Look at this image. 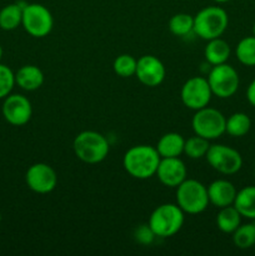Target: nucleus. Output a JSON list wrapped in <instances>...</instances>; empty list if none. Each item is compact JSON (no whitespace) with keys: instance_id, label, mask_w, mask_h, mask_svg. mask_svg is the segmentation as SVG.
<instances>
[{"instance_id":"nucleus-1","label":"nucleus","mask_w":255,"mask_h":256,"mask_svg":"<svg viewBox=\"0 0 255 256\" xmlns=\"http://www.w3.org/2000/svg\"><path fill=\"white\" fill-rule=\"evenodd\" d=\"M162 156L152 145L132 146L122 158V166L130 176L139 180L149 179L156 174Z\"/></svg>"},{"instance_id":"nucleus-2","label":"nucleus","mask_w":255,"mask_h":256,"mask_svg":"<svg viewBox=\"0 0 255 256\" xmlns=\"http://www.w3.org/2000/svg\"><path fill=\"white\" fill-rule=\"evenodd\" d=\"M72 149L79 160L86 164H99L109 154V142L106 138L98 132L85 130L75 136Z\"/></svg>"},{"instance_id":"nucleus-3","label":"nucleus","mask_w":255,"mask_h":256,"mask_svg":"<svg viewBox=\"0 0 255 256\" xmlns=\"http://www.w3.org/2000/svg\"><path fill=\"white\" fill-rule=\"evenodd\" d=\"M148 224L158 238L174 236L184 225V212L178 204H162L152 212Z\"/></svg>"},{"instance_id":"nucleus-4","label":"nucleus","mask_w":255,"mask_h":256,"mask_svg":"<svg viewBox=\"0 0 255 256\" xmlns=\"http://www.w3.org/2000/svg\"><path fill=\"white\" fill-rule=\"evenodd\" d=\"M229 16L222 8L206 6L194 16V32L202 40L220 38L226 30Z\"/></svg>"},{"instance_id":"nucleus-5","label":"nucleus","mask_w":255,"mask_h":256,"mask_svg":"<svg viewBox=\"0 0 255 256\" xmlns=\"http://www.w3.org/2000/svg\"><path fill=\"white\" fill-rule=\"evenodd\" d=\"M176 204L182 212L190 215L205 212L210 204L208 188L195 179H185L176 188Z\"/></svg>"},{"instance_id":"nucleus-6","label":"nucleus","mask_w":255,"mask_h":256,"mask_svg":"<svg viewBox=\"0 0 255 256\" xmlns=\"http://www.w3.org/2000/svg\"><path fill=\"white\" fill-rule=\"evenodd\" d=\"M225 124L226 118L222 115V112L209 106L196 110L192 120L195 135L208 140H214L222 136L225 132Z\"/></svg>"},{"instance_id":"nucleus-7","label":"nucleus","mask_w":255,"mask_h":256,"mask_svg":"<svg viewBox=\"0 0 255 256\" xmlns=\"http://www.w3.org/2000/svg\"><path fill=\"white\" fill-rule=\"evenodd\" d=\"M22 28L34 38H44L52 32L54 19L46 6L42 4H25L22 9Z\"/></svg>"},{"instance_id":"nucleus-8","label":"nucleus","mask_w":255,"mask_h":256,"mask_svg":"<svg viewBox=\"0 0 255 256\" xmlns=\"http://www.w3.org/2000/svg\"><path fill=\"white\" fill-rule=\"evenodd\" d=\"M208 82L212 95L220 99H228L238 92L240 80L236 70L232 65L224 62L212 68L208 75Z\"/></svg>"},{"instance_id":"nucleus-9","label":"nucleus","mask_w":255,"mask_h":256,"mask_svg":"<svg viewBox=\"0 0 255 256\" xmlns=\"http://www.w3.org/2000/svg\"><path fill=\"white\" fill-rule=\"evenodd\" d=\"M205 158L212 169L224 175L236 174L242 166V158L240 152L228 145H210Z\"/></svg>"},{"instance_id":"nucleus-10","label":"nucleus","mask_w":255,"mask_h":256,"mask_svg":"<svg viewBox=\"0 0 255 256\" xmlns=\"http://www.w3.org/2000/svg\"><path fill=\"white\" fill-rule=\"evenodd\" d=\"M180 96H182V104L188 109L196 112L209 105L212 92L208 79L202 76H192L184 82Z\"/></svg>"},{"instance_id":"nucleus-11","label":"nucleus","mask_w":255,"mask_h":256,"mask_svg":"<svg viewBox=\"0 0 255 256\" xmlns=\"http://www.w3.org/2000/svg\"><path fill=\"white\" fill-rule=\"evenodd\" d=\"M28 188L36 194H49L56 188L58 175L55 170L45 162H36L25 174Z\"/></svg>"},{"instance_id":"nucleus-12","label":"nucleus","mask_w":255,"mask_h":256,"mask_svg":"<svg viewBox=\"0 0 255 256\" xmlns=\"http://www.w3.org/2000/svg\"><path fill=\"white\" fill-rule=\"evenodd\" d=\"M2 112L9 124L14 126H22L32 119V102L22 94H9L2 102Z\"/></svg>"},{"instance_id":"nucleus-13","label":"nucleus","mask_w":255,"mask_h":256,"mask_svg":"<svg viewBox=\"0 0 255 256\" xmlns=\"http://www.w3.org/2000/svg\"><path fill=\"white\" fill-rule=\"evenodd\" d=\"M165 75L166 70L164 64L154 55H144L138 59L135 76L145 86H159L164 82Z\"/></svg>"},{"instance_id":"nucleus-14","label":"nucleus","mask_w":255,"mask_h":256,"mask_svg":"<svg viewBox=\"0 0 255 256\" xmlns=\"http://www.w3.org/2000/svg\"><path fill=\"white\" fill-rule=\"evenodd\" d=\"M155 175L165 186L178 188L186 179L188 170L179 158H162Z\"/></svg>"},{"instance_id":"nucleus-15","label":"nucleus","mask_w":255,"mask_h":256,"mask_svg":"<svg viewBox=\"0 0 255 256\" xmlns=\"http://www.w3.org/2000/svg\"><path fill=\"white\" fill-rule=\"evenodd\" d=\"M236 192L234 184L224 179L215 180L208 186L209 202L219 209L234 204Z\"/></svg>"},{"instance_id":"nucleus-16","label":"nucleus","mask_w":255,"mask_h":256,"mask_svg":"<svg viewBox=\"0 0 255 256\" xmlns=\"http://www.w3.org/2000/svg\"><path fill=\"white\" fill-rule=\"evenodd\" d=\"M15 84L22 90L34 92L44 84V74L35 65H24L15 72Z\"/></svg>"},{"instance_id":"nucleus-17","label":"nucleus","mask_w":255,"mask_h":256,"mask_svg":"<svg viewBox=\"0 0 255 256\" xmlns=\"http://www.w3.org/2000/svg\"><path fill=\"white\" fill-rule=\"evenodd\" d=\"M185 139L178 132H166L158 142V152L162 158H179L184 152Z\"/></svg>"},{"instance_id":"nucleus-18","label":"nucleus","mask_w":255,"mask_h":256,"mask_svg":"<svg viewBox=\"0 0 255 256\" xmlns=\"http://www.w3.org/2000/svg\"><path fill=\"white\" fill-rule=\"evenodd\" d=\"M230 45L222 38L208 40V44L204 50V56L210 65L224 64L230 56Z\"/></svg>"},{"instance_id":"nucleus-19","label":"nucleus","mask_w":255,"mask_h":256,"mask_svg":"<svg viewBox=\"0 0 255 256\" xmlns=\"http://www.w3.org/2000/svg\"><path fill=\"white\" fill-rule=\"evenodd\" d=\"M232 205L242 218L255 220V186H245L239 190Z\"/></svg>"},{"instance_id":"nucleus-20","label":"nucleus","mask_w":255,"mask_h":256,"mask_svg":"<svg viewBox=\"0 0 255 256\" xmlns=\"http://www.w3.org/2000/svg\"><path fill=\"white\" fill-rule=\"evenodd\" d=\"M22 9L24 5L20 2L8 4L0 10V29L5 32H12L22 25Z\"/></svg>"},{"instance_id":"nucleus-21","label":"nucleus","mask_w":255,"mask_h":256,"mask_svg":"<svg viewBox=\"0 0 255 256\" xmlns=\"http://www.w3.org/2000/svg\"><path fill=\"white\" fill-rule=\"evenodd\" d=\"M242 218L234 205L222 208L216 216L218 229L225 234H232L242 224Z\"/></svg>"},{"instance_id":"nucleus-22","label":"nucleus","mask_w":255,"mask_h":256,"mask_svg":"<svg viewBox=\"0 0 255 256\" xmlns=\"http://www.w3.org/2000/svg\"><path fill=\"white\" fill-rule=\"evenodd\" d=\"M252 128V120L245 112H234L226 119L225 132L232 138H242L249 132Z\"/></svg>"},{"instance_id":"nucleus-23","label":"nucleus","mask_w":255,"mask_h":256,"mask_svg":"<svg viewBox=\"0 0 255 256\" xmlns=\"http://www.w3.org/2000/svg\"><path fill=\"white\" fill-rule=\"evenodd\" d=\"M232 242L238 249L242 250L255 246V222L240 224V226L232 232Z\"/></svg>"},{"instance_id":"nucleus-24","label":"nucleus","mask_w":255,"mask_h":256,"mask_svg":"<svg viewBox=\"0 0 255 256\" xmlns=\"http://www.w3.org/2000/svg\"><path fill=\"white\" fill-rule=\"evenodd\" d=\"M169 30L176 36H186L194 32V16L185 12H179L170 18Z\"/></svg>"},{"instance_id":"nucleus-25","label":"nucleus","mask_w":255,"mask_h":256,"mask_svg":"<svg viewBox=\"0 0 255 256\" xmlns=\"http://www.w3.org/2000/svg\"><path fill=\"white\" fill-rule=\"evenodd\" d=\"M235 55L242 64L255 66V36H246L240 40L235 49Z\"/></svg>"},{"instance_id":"nucleus-26","label":"nucleus","mask_w":255,"mask_h":256,"mask_svg":"<svg viewBox=\"0 0 255 256\" xmlns=\"http://www.w3.org/2000/svg\"><path fill=\"white\" fill-rule=\"evenodd\" d=\"M209 148V140L199 136V135H195V136L185 140L184 154L190 159H202V158H205Z\"/></svg>"},{"instance_id":"nucleus-27","label":"nucleus","mask_w":255,"mask_h":256,"mask_svg":"<svg viewBox=\"0 0 255 256\" xmlns=\"http://www.w3.org/2000/svg\"><path fill=\"white\" fill-rule=\"evenodd\" d=\"M138 60L129 54H122L114 60L112 69L114 72L120 78L134 76L136 72Z\"/></svg>"},{"instance_id":"nucleus-28","label":"nucleus","mask_w":255,"mask_h":256,"mask_svg":"<svg viewBox=\"0 0 255 256\" xmlns=\"http://www.w3.org/2000/svg\"><path fill=\"white\" fill-rule=\"evenodd\" d=\"M15 85V72L6 65L0 62V100L12 94Z\"/></svg>"},{"instance_id":"nucleus-29","label":"nucleus","mask_w":255,"mask_h":256,"mask_svg":"<svg viewBox=\"0 0 255 256\" xmlns=\"http://www.w3.org/2000/svg\"><path fill=\"white\" fill-rule=\"evenodd\" d=\"M134 236H135V240H136L138 242H140V244L150 245L152 242H154L156 235L154 234V232H152V228L149 226V224H144L136 228Z\"/></svg>"},{"instance_id":"nucleus-30","label":"nucleus","mask_w":255,"mask_h":256,"mask_svg":"<svg viewBox=\"0 0 255 256\" xmlns=\"http://www.w3.org/2000/svg\"><path fill=\"white\" fill-rule=\"evenodd\" d=\"M246 99L252 106H255V79L249 84L246 89Z\"/></svg>"},{"instance_id":"nucleus-31","label":"nucleus","mask_w":255,"mask_h":256,"mask_svg":"<svg viewBox=\"0 0 255 256\" xmlns=\"http://www.w3.org/2000/svg\"><path fill=\"white\" fill-rule=\"evenodd\" d=\"M214 2H230V0H214Z\"/></svg>"},{"instance_id":"nucleus-32","label":"nucleus","mask_w":255,"mask_h":256,"mask_svg":"<svg viewBox=\"0 0 255 256\" xmlns=\"http://www.w3.org/2000/svg\"><path fill=\"white\" fill-rule=\"evenodd\" d=\"M2 45H0V60H2Z\"/></svg>"},{"instance_id":"nucleus-33","label":"nucleus","mask_w":255,"mask_h":256,"mask_svg":"<svg viewBox=\"0 0 255 256\" xmlns=\"http://www.w3.org/2000/svg\"><path fill=\"white\" fill-rule=\"evenodd\" d=\"M252 35L255 36V22H254V25H252Z\"/></svg>"},{"instance_id":"nucleus-34","label":"nucleus","mask_w":255,"mask_h":256,"mask_svg":"<svg viewBox=\"0 0 255 256\" xmlns=\"http://www.w3.org/2000/svg\"><path fill=\"white\" fill-rule=\"evenodd\" d=\"M0 222H2V215H0Z\"/></svg>"}]
</instances>
